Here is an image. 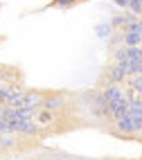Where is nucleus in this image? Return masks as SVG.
Segmentation results:
<instances>
[{
  "label": "nucleus",
  "mask_w": 142,
  "mask_h": 160,
  "mask_svg": "<svg viewBox=\"0 0 142 160\" xmlns=\"http://www.w3.org/2000/svg\"><path fill=\"white\" fill-rule=\"evenodd\" d=\"M129 77H131L129 61L126 63H111V66L104 70V74L99 77V83L106 88V86H111V83H124Z\"/></svg>",
  "instance_id": "obj_1"
},
{
  "label": "nucleus",
  "mask_w": 142,
  "mask_h": 160,
  "mask_svg": "<svg viewBox=\"0 0 142 160\" xmlns=\"http://www.w3.org/2000/svg\"><path fill=\"white\" fill-rule=\"evenodd\" d=\"M140 126H142L140 120H135L131 115H124V117H119V120L113 122V131L122 138H135L140 133Z\"/></svg>",
  "instance_id": "obj_2"
},
{
  "label": "nucleus",
  "mask_w": 142,
  "mask_h": 160,
  "mask_svg": "<svg viewBox=\"0 0 142 160\" xmlns=\"http://www.w3.org/2000/svg\"><path fill=\"white\" fill-rule=\"evenodd\" d=\"M3 92H5V104L7 106H14V108L25 106V99H27V90L25 88H20V86H5Z\"/></svg>",
  "instance_id": "obj_3"
},
{
  "label": "nucleus",
  "mask_w": 142,
  "mask_h": 160,
  "mask_svg": "<svg viewBox=\"0 0 142 160\" xmlns=\"http://www.w3.org/2000/svg\"><path fill=\"white\" fill-rule=\"evenodd\" d=\"M129 108H131V102L129 99H119V102H108V113H106V120H119V117L129 115Z\"/></svg>",
  "instance_id": "obj_4"
},
{
  "label": "nucleus",
  "mask_w": 142,
  "mask_h": 160,
  "mask_svg": "<svg viewBox=\"0 0 142 160\" xmlns=\"http://www.w3.org/2000/svg\"><path fill=\"white\" fill-rule=\"evenodd\" d=\"M65 104H68V97H65L63 92H52V95H48V97H45L43 108L57 113V111H63V108H65Z\"/></svg>",
  "instance_id": "obj_5"
},
{
  "label": "nucleus",
  "mask_w": 142,
  "mask_h": 160,
  "mask_svg": "<svg viewBox=\"0 0 142 160\" xmlns=\"http://www.w3.org/2000/svg\"><path fill=\"white\" fill-rule=\"evenodd\" d=\"M126 86L124 83H111V86H106L102 92L108 102H119V99H126Z\"/></svg>",
  "instance_id": "obj_6"
},
{
  "label": "nucleus",
  "mask_w": 142,
  "mask_h": 160,
  "mask_svg": "<svg viewBox=\"0 0 142 160\" xmlns=\"http://www.w3.org/2000/svg\"><path fill=\"white\" fill-rule=\"evenodd\" d=\"M45 97H48V95L43 92V90H27L25 106H27V108L38 111V108H43V104H45Z\"/></svg>",
  "instance_id": "obj_7"
},
{
  "label": "nucleus",
  "mask_w": 142,
  "mask_h": 160,
  "mask_svg": "<svg viewBox=\"0 0 142 160\" xmlns=\"http://www.w3.org/2000/svg\"><path fill=\"white\" fill-rule=\"evenodd\" d=\"M90 99H93V111H95V115L106 117V113H108V99L104 97V92H93Z\"/></svg>",
  "instance_id": "obj_8"
},
{
  "label": "nucleus",
  "mask_w": 142,
  "mask_h": 160,
  "mask_svg": "<svg viewBox=\"0 0 142 160\" xmlns=\"http://www.w3.org/2000/svg\"><path fill=\"white\" fill-rule=\"evenodd\" d=\"M38 131H41V126H38L36 120H20V122H18V133H20V135L34 138V135H38Z\"/></svg>",
  "instance_id": "obj_9"
},
{
  "label": "nucleus",
  "mask_w": 142,
  "mask_h": 160,
  "mask_svg": "<svg viewBox=\"0 0 142 160\" xmlns=\"http://www.w3.org/2000/svg\"><path fill=\"white\" fill-rule=\"evenodd\" d=\"M0 79L7 86H20V72L16 68H0Z\"/></svg>",
  "instance_id": "obj_10"
},
{
  "label": "nucleus",
  "mask_w": 142,
  "mask_h": 160,
  "mask_svg": "<svg viewBox=\"0 0 142 160\" xmlns=\"http://www.w3.org/2000/svg\"><path fill=\"white\" fill-rule=\"evenodd\" d=\"M18 138L16 133H0V151H14L18 147Z\"/></svg>",
  "instance_id": "obj_11"
},
{
  "label": "nucleus",
  "mask_w": 142,
  "mask_h": 160,
  "mask_svg": "<svg viewBox=\"0 0 142 160\" xmlns=\"http://www.w3.org/2000/svg\"><path fill=\"white\" fill-rule=\"evenodd\" d=\"M126 61H129L126 45H119V48H113L111 50V63H126Z\"/></svg>",
  "instance_id": "obj_12"
},
{
  "label": "nucleus",
  "mask_w": 142,
  "mask_h": 160,
  "mask_svg": "<svg viewBox=\"0 0 142 160\" xmlns=\"http://www.w3.org/2000/svg\"><path fill=\"white\" fill-rule=\"evenodd\" d=\"M124 45H142V32H126L124 34Z\"/></svg>",
  "instance_id": "obj_13"
},
{
  "label": "nucleus",
  "mask_w": 142,
  "mask_h": 160,
  "mask_svg": "<svg viewBox=\"0 0 142 160\" xmlns=\"http://www.w3.org/2000/svg\"><path fill=\"white\" fill-rule=\"evenodd\" d=\"M16 113H18V122H20V120H34V115H36V111H34V108H27V106L16 108Z\"/></svg>",
  "instance_id": "obj_14"
},
{
  "label": "nucleus",
  "mask_w": 142,
  "mask_h": 160,
  "mask_svg": "<svg viewBox=\"0 0 142 160\" xmlns=\"http://www.w3.org/2000/svg\"><path fill=\"white\" fill-rule=\"evenodd\" d=\"M111 32H113L111 23H104V25H97L95 27V34L99 36V38H111Z\"/></svg>",
  "instance_id": "obj_15"
},
{
  "label": "nucleus",
  "mask_w": 142,
  "mask_h": 160,
  "mask_svg": "<svg viewBox=\"0 0 142 160\" xmlns=\"http://www.w3.org/2000/svg\"><path fill=\"white\" fill-rule=\"evenodd\" d=\"M129 70H131V74H142V57L129 59Z\"/></svg>",
  "instance_id": "obj_16"
},
{
  "label": "nucleus",
  "mask_w": 142,
  "mask_h": 160,
  "mask_svg": "<svg viewBox=\"0 0 142 160\" xmlns=\"http://www.w3.org/2000/svg\"><path fill=\"white\" fill-rule=\"evenodd\" d=\"M129 9L142 18V0H131V2H129Z\"/></svg>",
  "instance_id": "obj_17"
},
{
  "label": "nucleus",
  "mask_w": 142,
  "mask_h": 160,
  "mask_svg": "<svg viewBox=\"0 0 142 160\" xmlns=\"http://www.w3.org/2000/svg\"><path fill=\"white\" fill-rule=\"evenodd\" d=\"M77 2H84V0H54L52 5H57V7H72Z\"/></svg>",
  "instance_id": "obj_18"
},
{
  "label": "nucleus",
  "mask_w": 142,
  "mask_h": 160,
  "mask_svg": "<svg viewBox=\"0 0 142 160\" xmlns=\"http://www.w3.org/2000/svg\"><path fill=\"white\" fill-rule=\"evenodd\" d=\"M129 2H131V0H113V5L119 7V9H129Z\"/></svg>",
  "instance_id": "obj_19"
},
{
  "label": "nucleus",
  "mask_w": 142,
  "mask_h": 160,
  "mask_svg": "<svg viewBox=\"0 0 142 160\" xmlns=\"http://www.w3.org/2000/svg\"><path fill=\"white\" fill-rule=\"evenodd\" d=\"M3 104H5V92L0 90V106H3Z\"/></svg>",
  "instance_id": "obj_20"
},
{
  "label": "nucleus",
  "mask_w": 142,
  "mask_h": 160,
  "mask_svg": "<svg viewBox=\"0 0 142 160\" xmlns=\"http://www.w3.org/2000/svg\"><path fill=\"white\" fill-rule=\"evenodd\" d=\"M138 138H140V140H142V126H140V133H138Z\"/></svg>",
  "instance_id": "obj_21"
},
{
  "label": "nucleus",
  "mask_w": 142,
  "mask_h": 160,
  "mask_svg": "<svg viewBox=\"0 0 142 160\" xmlns=\"http://www.w3.org/2000/svg\"><path fill=\"white\" fill-rule=\"evenodd\" d=\"M140 27H142V18H140Z\"/></svg>",
  "instance_id": "obj_22"
},
{
  "label": "nucleus",
  "mask_w": 142,
  "mask_h": 160,
  "mask_svg": "<svg viewBox=\"0 0 142 160\" xmlns=\"http://www.w3.org/2000/svg\"><path fill=\"white\" fill-rule=\"evenodd\" d=\"M140 48H142V45H140Z\"/></svg>",
  "instance_id": "obj_23"
}]
</instances>
